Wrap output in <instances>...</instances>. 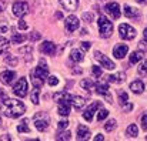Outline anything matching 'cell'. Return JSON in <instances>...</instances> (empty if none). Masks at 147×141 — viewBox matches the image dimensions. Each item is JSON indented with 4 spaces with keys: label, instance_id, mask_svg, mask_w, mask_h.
<instances>
[{
    "label": "cell",
    "instance_id": "cell-28",
    "mask_svg": "<svg viewBox=\"0 0 147 141\" xmlns=\"http://www.w3.org/2000/svg\"><path fill=\"white\" fill-rule=\"evenodd\" d=\"M126 134H127L129 137H137V134H139L137 126H136V124H130V126L127 127V130H126Z\"/></svg>",
    "mask_w": 147,
    "mask_h": 141
},
{
    "label": "cell",
    "instance_id": "cell-33",
    "mask_svg": "<svg viewBox=\"0 0 147 141\" xmlns=\"http://www.w3.org/2000/svg\"><path fill=\"white\" fill-rule=\"evenodd\" d=\"M117 93H119V101H120V104L124 107V105L129 103V95H127L126 91H121V90H120V91H117Z\"/></svg>",
    "mask_w": 147,
    "mask_h": 141
},
{
    "label": "cell",
    "instance_id": "cell-24",
    "mask_svg": "<svg viewBox=\"0 0 147 141\" xmlns=\"http://www.w3.org/2000/svg\"><path fill=\"white\" fill-rule=\"evenodd\" d=\"M80 87L83 89V90H86L87 93H92V90L96 87V84L90 80V79H86V80H82V83H80Z\"/></svg>",
    "mask_w": 147,
    "mask_h": 141
},
{
    "label": "cell",
    "instance_id": "cell-32",
    "mask_svg": "<svg viewBox=\"0 0 147 141\" xmlns=\"http://www.w3.org/2000/svg\"><path fill=\"white\" fill-rule=\"evenodd\" d=\"M39 93H40V89H37V87H34L33 89V91H32V95H30V98H32V103L34 104V105H37L40 101H39Z\"/></svg>",
    "mask_w": 147,
    "mask_h": 141
},
{
    "label": "cell",
    "instance_id": "cell-19",
    "mask_svg": "<svg viewBox=\"0 0 147 141\" xmlns=\"http://www.w3.org/2000/svg\"><path fill=\"white\" fill-rule=\"evenodd\" d=\"M59 1H60V4L63 6V9L70 10V11L76 10L77 6H79V0H59Z\"/></svg>",
    "mask_w": 147,
    "mask_h": 141
},
{
    "label": "cell",
    "instance_id": "cell-18",
    "mask_svg": "<svg viewBox=\"0 0 147 141\" xmlns=\"http://www.w3.org/2000/svg\"><path fill=\"white\" fill-rule=\"evenodd\" d=\"M71 105L76 108V110H82L84 105H86V98L80 97V95H73L71 97Z\"/></svg>",
    "mask_w": 147,
    "mask_h": 141
},
{
    "label": "cell",
    "instance_id": "cell-17",
    "mask_svg": "<svg viewBox=\"0 0 147 141\" xmlns=\"http://www.w3.org/2000/svg\"><path fill=\"white\" fill-rule=\"evenodd\" d=\"M127 51H129V47L126 44H117L113 48V54H114L116 58H123L127 54Z\"/></svg>",
    "mask_w": 147,
    "mask_h": 141
},
{
    "label": "cell",
    "instance_id": "cell-40",
    "mask_svg": "<svg viewBox=\"0 0 147 141\" xmlns=\"http://www.w3.org/2000/svg\"><path fill=\"white\" fill-rule=\"evenodd\" d=\"M139 74L142 76H147V60L144 63H142V66L139 67Z\"/></svg>",
    "mask_w": 147,
    "mask_h": 141
},
{
    "label": "cell",
    "instance_id": "cell-5",
    "mask_svg": "<svg viewBox=\"0 0 147 141\" xmlns=\"http://www.w3.org/2000/svg\"><path fill=\"white\" fill-rule=\"evenodd\" d=\"M119 33H120V37L124 40H133L136 37V30L130 24H120Z\"/></svg>",
    "mask_w": 147,
    "mask_h": 141
},
{
    "label": "cell",
    "instance_id": "cell-3",
    "mask_svg": "<svg viewBox=\"0 0 147 141\" xmlns=\"http://www.w3.org/2000/svg\"><path fill=\"white\" fill-rule=\"evenodd\" d=\"M98 30H100V36L103 39H107L113 33V23L106 16H100L98 17Z\"/></svg>",
    "mask_w": 147,
    "mask_h": 141
},
{
    "label": "cell",
    "instance_id": "cell-29",
    "mask_svg": "<svg viewBox=\"0 0 147 141\" xmlns=\"http://www.w3.org/2000/svg\"><path fill=\"white\" fill-rule=\"evenodd\" d=\"M137 14H139V11H137L136 9H133V7L129 6V4L124 6V16H127V17H134V16H137Z\"/></svg>",
    "mask_w": 147,
    "mask_h": 141
},
{
    "label": "cell",
    "instance_id": "cell-4",
    "mask_svg": "<svg viewBox=\"0 0 147 141\" xmlns=\"http://www.w3.org/2000/svg\"><path fill=\"white\" fill-rule=\"evenodd\" d=\"M33 123H34V127H36L39 131H45V130H47V127H49L50 118H49V115H47L46 113L39 111V113L34 114V117H33Z\"/></svg>",
    "mask_w": 147,
    "mask_h": 141
},
{
    "label": "cell",
    "instance_id": "cell-45",
    "mask_svg": "<svg viewBox=\"0 0 147 141\" xmlns=\"http://www.w3.org/2000/svg\"><path fill=\"white\" fill-rule=\"evenodd\" d=\"M142 127H143V130H147V114L142 117Z\"/></svg>",
    "mask_w": 147,
    "mask_h": 141
},
{
    "label": "cell",
    "instance_id": "cell-53",
    "mask_svg": "<svg viewBox=\"0 0 147 141\" xmlns=\"http://www.w3.org/2000/svg\"><path fill=\"white\" fill-rule=\"evenodd\" d=\"M56 17H57V19H61V13L57 11V13H56Z\"/></svg>",
    "mask_w": 147,
    "mask_h": 141
},
{
    "label": "cell",
    "instance_id": "cell-16",
    "mask_svg": "<svg viewBox=\"0 0 147 141\" xmlns=\"http://www.w3.org/2000/svg\"><path fill=\"white\" fill-rule=\"evenodd\" d=\"M56 50H57V47H56V44L53 42H45L40 46V51L45 53V54H47V56H54L56 54Z\"/></svg>",
    "mask_w": 147,
    "mask_h": 141
},
{
    "label": "cell",
    "instance_id": "cell-15",
    "mask_svg": "<svg viewBox=\"0 0 147 141\" xmlns=\"http://www.w3.org/2000/svg\"><path fill=\"white\" fill-rule=\"evenodd\" d=\"M90 130L86 127V126H83V124H80L79 127H77V141H84V140H89L90 138Z\"/></svg>",
    "mask_w": 147,
    "mask_h": 141
},
{
    "label": "cell",
    "instance_id": "cell-1",
    "mask_svg": "<svg viewBox=\"0 0 147 141\" xmlns=\"http://www.w3.org/2000/svg\"><path fill=\"white\" fill-rule=\"evenodd\" d=\"M0 111L9 118H19L24 114L26 105L23 104V101L14 98H6L0 101Z\"/></svg>",
    "mask_w": 147,
    "mask_h": 141
},
{
    "label": "cell",
    "instance_id": "cell-43",
    "mask_svg": "<svg viewBox=\"0 0 147 141\" xmlns=\"http://www.w3.org/2000/svg\"><path fill=\"white\" fill-rule=\"evenodd\" d=\"M19 29H22V30H26L27 29V24H26V21L20 17V20H19Z\"/></svg>",
    "mask_w": 147,
    "mask_h": 141
},
{
    "label": "cell",
    "instance_id": "cell-54",
    "mask_svg": "<svg viewBox=\"0 0 147 141\" xmlns=\"http://www.w3.org/2000/svg\"><path fill=\"white\" fill-rule=\"evenodd\" d=\"M144 39H147V27L144 29Z\"/></svg>",
    "mask_w": 147,
    "mask_h": 141
},
{
    "label": "cell",
    "instance_id": "cell-35",
    "mask_svg": "<svg viewBox=\"0 0 147 141\" xmlns=\"http://www.w3.org/2000/svg\"><path fill=\"white\" fill-rule=\"evenodd\" d=\"M9 46H10L9 40L0 36V54H1V53H4V51H6V50L9 48Z\"/></svg>",
    "mask_w": 147,
    "mask_h": 141
},
{
    "label": "cell",
    "instance_id": "cell-22",
    "mask_svg": "<svg viewBox=\"0 0 147 141\" xmlns=\"http://www.w3.org/2000/svg\"><path fill=\"white\" fill-rule=\"evenodd\" d=\"M83 53L80 51V50H77V48H73L71 51H70V60L71 61H74V63H80V61H83Z\"/></svg>",
    "mask_w": 147,
    "mask_h": 141
},
{
    "label": "cell",
    "instance_id": "cell-41",
    "mask_svg": "<svg viewBox=\"0 0 147 141\" xmlns=\"http://www.w3.org/2000/svg\"><path fill=\"white\" fill-rule=\"evenodd\" d=\"M93 19H94V14H93V13H89V11H87V13H84V14H83V20H84V21H87V23H92V21H93Z\"/></svg>",
    "mask_w": 147,
    "mask_h": 141
},
{
    "label": "cell",
    "instance_id": "cell-2",
    "mask_svg": "<svg viewBox=\"0 0 147 141\" xmlns=\"http://www.w3.org/2000/svg\"><path fill=\"white\" fill-rule=\"evenodd\" d=\"M30 77H32V84H33V87L40 89V87L43 86L45 80L49 77V68H47V64H46L45 60H40L39 66H37L34 70H32Z\"/></svg>",
    "mask_w": 147,
    "mask_h": 141
},
{
    "label": "cell",
    "instance_id": "cell-37",
    "mask_svg": "<svg viewBox=\"0 0 147 141\" xmlns=\"http://www.w3.org/2000/svg\"><path fill=\"white\" fill-rule=\"evenodd\" d=\"M109 115V111L106 110V108H100V111L97 113V121H101V120H104L106 117Z\"/></svg>",
    "mask_w": 147,
    "mask_h": 141
},
{
    "label": "cell",
    "instance_id": "cell-34",
    "mask_svg": "<svg viewBox=\"0 0 147 141\" xmlns=\"http://www.w3.org/2000/svg\"><path fill=\"white\" fill-rule=\"evenodd\" d=\"M70 131H60L57 136H56V140L59 141H66V140H70Z\"/></svg>",
    "mask_w": 147,
    "mask_h": 141
},
{
    "label": "cell",
    "instance_id": "cell-42",
    "mask_svg": "<svg viewBox=\"0 0 147 141\" xmlns=\"http://www.w3.org/2000/svg\"><path fill=\"white\" fill-rule=\"evenodd\" d=\"M40 37H42V36H40V33H37V32H34V33H32V34H30V40H32V42L40 40Z\"/></svg>",
    "mask_w": 147,
    "mask_h": 141
},
{
    "label": "cell",
    "instance_id": "cell-36",
    "mask_svg": "<svg viewBox=\"0 0 147 141\" xmlns=\"http://www.w3.org/2000/svg\"><path fill=\"white\" fill-rule=\"evenodd\" d=\"M116 120H109L106 124H104V128H106V131H113L114 128H116Z\"/></svg>",
    "mask_w": 147,
    "mask_h": 141
},
{
    "label": "cell",
    "instance_id": "cell-55",
    "mask_svg": "<svg viewBox=\"0 0 147 141\" xmlns=\"http://www.w3.org/2000/svg\"><path fill=\"white\" fill-rule=\"evenodd\" d=\"M0 126H1V118H0Z\"/></svg>",
    "mask_w": 147,
    "mask_h": 141
},
{
    "label": "cell",
    "instance_id": "cell-56",
    "mask_svg": "<svg viewBox=\"0 0 147 141\" xmlns=\"http://www.w3.org/2000/svg\"><path fill=\"white\" fill-rule=\"evenodd\" d=\"M146 140H147V137H146Z\"/></svg>",
    "mask_w": 147,
    "mask_h": 141
},
{
    "label": "cell",
    "instance_id": "cell-25",
    "mask_svg": "<svg viewBox=\"0 0 147 141\" xmlns=\"http://www.w3.org/2000/svg\"><path fill=\"white\" fill-rule=\"evenodd\" d=\"M59 105V114L63 117H67L70 114V105L71 104H57Z\"/></svg>",
    "mask_w": 147,
    "mask_h": 141
},
{
    "label": "cell",
    "instance_id": "cell-30",
    "mask_svg": "<svg viewBox=\"0 0 147 141\" xmlns=\"http://www.w3.org/2000/svg\"><path fill=\"white\" fill-rule=\"evenodd\" d=\"M24 40H26V36L22 34V33H14V34L11 36V43H14V44H20V43H23Z\"/></svg>",
    "mask_w": 147,
    "mask_h": 141
},
{
    "label": "cell",
    "instance_id": "cell-26",
    "mask_svg": "<svg viewBox=\"0 0 147 141\" xmlns=\"http://www.w3.org/2000/svg\"><path fill=\"white\" fill-rule=\"evenodd\" d=\"M29 118H23V121L17 126V131L19 133H30V128H29Z\"/></svg>",
    "mask_w": 147,
    "mask_h": 141
},
{
    "label": "cell",
    "instance_id": "cell-51",
    "mask_svg": "<svg viewBox=\"0 0 147 141\" xmlns=\"http://www.w3.org/2000/svg\"><path fill=\"white\" fill-rule=\"evenodd\" d=\"M0 140H10V136H7V134H6V136H1Z\"/></svg>",
    "mask_w": 147,
    "mask_h": 141
},
{
    "label": "cell",
    "instance_id": "cell-14",
    "mask_svg": "<svg viewBox=\"0 0 147 141\" xmlns=\"http://www.w3.org/2000/svg\"><path fill=\"white\" fill-rule=\"evenodd\" d=\"M14 77H16V73H14V71L6 70V71H3V73L0 74V81H1L3 84H6V86H10V84L13 83Z\"/></svg>",
    "mask_w": 147,
    "mask_h": 141
},
{
    "label": "cell",
    "instance_id": "cell-11",
    "mask_svg": "<svg viewBox=\"0 0 147 141\" xmlns=\"http://www.w3.org/2000/svg\"><path fill=\"white\" fill-rule=\"evenodd\" d=\"M79 26H80V21H79V19L76 17V16H69L67 19H66V30L69 32V33H73V32H76L77 29H79Z\"/></svg>",
    "mask_w": 147,
    "mask_h": 141
},
{
    "label": "cell",
    "instance_id": "cell-27",
    "mask_svg": "<svg viewBox=\"0 0 147 141\" xmlns=\"http://www.w3.org/2000/svg\"><path fill=\"white\" fill-rule=\"evenodd\" d=\"M143 58V51H134L130 56V64H137Z\"/></svg>",
    "mask_w": 147,
    "mask_h": 141
},
{
    "label": "cell",
    "instance_id": "cell-52",
    "mask_svg": "<svg viewBox=\"0 0 147 141\" xmlns=\"http://www.w3.org/2000/svg\"><path fill=\"white\" fill-rule=\"evenodd\" d=\"M136 1H139L140 4H147V0H136Z\"/></svg>",
    "mask_w": 147,
    "mask_h": 141
},
{
    "label": "cell",
    "instance_id": "cell-12",
    "mask_svg": "<svg viewBox=\"0 0 147 141\" xmlns=\"http://www.w3.org/2000/svg\"><path fill=\"white\" fill-rule=\"evenodd\" d=\"M97 108H101V103H100V101L92 103V105H90L87 110H84V113H83V118H84L86 121H92V120H93V115H94V111H96Z\"/></svg>",
    "mask_w": 147,
    "mask_h": 141
},
{
    "label": "cell",
    "instance_id": "cell-10",
    "mask_svg": "<svg viewBox=\"0 0 147 141\" xmlns=\"http://www.w3.org/2000/svg\"><path fill=\"white\" fill-rule=\"evenodd\" d=\"M94 89H96V93L101 94V95L106 98V101L113 103V97H111V94H110V91H109V86H107L106 83H97Z\"/></svg>",
    "mask_w": 147,
    "mask_h": 141
},
{
    "label": "cell",
    "instance_id": "cell-47",
    "mask_svg": "<svg viewBox=\"0 0 147 141\" xmlns=\"http://www.w3.org/2000/svg\"><path fill=\"white\" fill-rule=\"evenodd\" d=\"M90 46H92V44H90L89 42H83V43H82V47H83V50H89V48H90Z\"/></svg>",
    "mask_w": 147,
    "mask_h": 141
},
{
    "label": "cell",
    "instance_id": "cell-7",
    "mask_svg": "<svg viewBox=\"0 0 147 141\" xmlns=\"http://www.w3.org/2000/svg\"><path fill=\"white\" fill-rule=\"evenodd\" d=\"M13 93L16 94L17 97H20V98L26 97V94H27V81H26L24 77H22V79L14 84V87H13Z\"/></svg>",
    "mask_w": 147,
    "mask_h": 141
},
{
    "label": "cell",
    "instance_id": "cell-9",
    "mask_svg": "<svg viewBox=\"0 0 147 141\" xmlns=\"http://www.w3.org/2000/svg\"><path fill=\"white\" fill-rule=\"evenodd\" d=\"M104 11H106L107 14H110L113 19H119L120 14H121V11H120V6H119L116 1L107 3V4L104 6Z\"/></svg>",
    "mask_w": 147,
    "mask_h": 141
},
{
    "label": "cell",
    "instance_id": "cell-50",
    "mask_svg": "<svg viewBox=\"0 0 147 141\" xmlns=\"http://www.w3.org/2000/svg\"><path fill=\"white\" fill-rule=\"evenodd\" d=\"M94 140H96V141H100V140L103 141V140H104V137H103V136H101V134H97V136H96V137H94Z\"/></svg>",
    "mask_w": 147,
    "mask_h": 141
},
{
    "label": "cell",
    "instance_id": "cell-8",
    "mask_svg": "<svg viewBox=\"0 0 147 141\" xmlns=\"http://www.w3.org/2000/svg\"><path fill=\"white\" fill-rule=\"evenodd\" d=\"M29 13V4L26 1H16L13 4V14L17 17H23Z\"/></svg>",
    "mask_w": 147,
    "mask_h": 141
},
{
    "label": "cell",
    "instance_id": "cell-48",
    "mask_svg": "<svg viewBox=\"0 0 147 141\" xmlns=\"http://www.w3.org/2000/svg\"><path fill=\"white\" fill-rule=\"evenodd\" d=\"M6 98H7V94L0 89V101H3V100H6Z\"/></svg>",
    "mask_w": 147,
    "mask_h": 141
},
{
    "label": "cell",
    "instance_id": "cell-6",
    "mask_svg": "<svg viewBox=\"0 0 147 141\" xmlns=\"http://www.w3.org/2000/svg\"><path fill=\"white\" fill-rule=\"evenodd\" d=\"M94 58L101 64V67H104V68H107V70H114V68H116V64H114L107 56H104V54L100 53V51H94Z\"/></svg>",
    "mask_w": 147,
    "mask_h": 141
},
{
    "label": "cell",
    "instance_id": "cell-38",
    "mask_svg": "<svg viewBox=\"0 0 147 141\" xmlns=\"http://www.w3.org/2000/svg\"><path fill=\"white\" fill-rule=\"evenodd\" d=\"M92 74L97 79V77H101V74H103V71H101V67H98V66H93L92 67Z\"/></svg>",
    "mask_w": 147,
    "mask_h": 141
},
{
    "label": "cell",
    "instance_id": "cell-31",
    "mask_svg": "<svg viewBox=\"0 0 147 141\" xmlns=\"http://www.w3.org/2000/svg\"><path fill=\"white\" fill-rule=\"evenodd\" d=\"M4 63L11 66V67H14V66H17V58L14 56H11V54H6L4 56Z\"/></svg>",
    "mask_w": 147,
    "mask_h": 141
},
{
    "label": "cell",
    "instance_id": "cell-13",
    "mask_svg": "<svg viewBox=\"0 0 147 141\" xmlns=\"http://www.w3.org/2000/svg\"><path fill=\"white\" fill-rule=\"evenodd\" d=\"M71 94H69L67 91H59L54 94V100L57 104H71Z\"/></svg>",
    "mask_w": 147,
    "mask_h": 141
},
{
    "label": "cell",
    "instance_id": "cell-46",
    "mask_svg": "<svg viewBox=\"0 0 147 141\" xmlns=\"http://www.w3.org/2000/svg\"><path fill=\"white\" fill-rule=\"evenodd\" d=\"M139 47H140L142 50H147V39L142 40V42H140V44H139Z\"/></svg>",
    "mask_w": 147,
    "mask_h": 141
},
{
    "label": "cell",
    "instance_id": "cell-44",
    "mask_svg": "<svg viewBox=\"0 0 147 141\" xmlns=\"http://www.w3.org/2000/svg\"><path fill=\"white\" fill-rule=\"evenodd\" d=\"M67 127H69V121L63 120V121H60V123H59V128H60V130H63V128H67Z\"/></svg>",
    "mask_w": 147,
    "mask_h": 141
},
{
    "label": "cell",
    "instance_id": "cell-23",
    "mask_svg": "<svg viewBox=\"0 0 147 141\" xmlns=\"http://www.w3.org/2000/svg\"><path fill=\"white\" fill-rule=\"evenodd\" d=\"M124 80H126V76H124V73L111 74V76L109 77V81H110V83H113V84H120V83H123Z\"/></svg>",
    "mask_w": 147,
    "mask_h": 141
},
{
    "label": "cell",
    "instance_id": "cell-21",
    "mask_svg": "<svg viewBox=\"0 0 147 141\" xmlns=\"http://www.w3.org/2000/svg\"><path fill=\"white\" fill-rule=\"evenodd\" d=\"M19 51L23 54V57H24V60L26 61H30L32 60V56H33V46H24V47H20L19 48Z\"/></svg>",
    "mask_w": 147,
    "mask_h": 141
},
{
    "label": "cell",
    "instance_id": "cell-20",
    "mask_svg": "<svg viewBox=\"0 0 147 141\" xmlns=\"http://www.w3.org/2000/svg\"><path fill=\"white\" fill-rule=\"evenodd\" d=\"M130 90L134 94H142L144 91V83L142 80H136L130 84Z\"/></svg>",
    "mask_w": 147,
    "mask_h": 141
},
{
    "label": "cell",
    "instance_id": "cell-49",
    "mask_svg": "<svg viewBox=\"0 0 147 141\" xmlns=\"http://www.w3.org/2000/svg\"><path fill=\"white\" fill-rule=\"evenodd\" d=\"M6 7V0H0V11H3Z\"/></svg>",
    "mask_w": 147,
    "mask_h": 141
},
{
    "label": "cell",
    "instance_id": "cell-39",
    "mask_svg": "<svg viewBox=\"0 0 147 141\" xmlns=\"http://www.w3.org/2000/svg\"><path fill=\"white\" fill-rule=\"evenodd\" d=\"M47 84L49 86H57L59 84V79L56 77V76H50V77H47Z\"/></svg>",
    "mask_w": 147,
    "mask_h": 141
}]
</instances>
